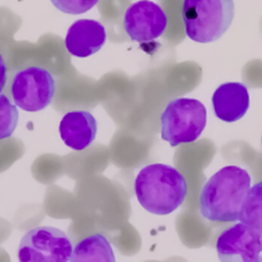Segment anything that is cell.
<instances>
[{
  "label": "cell",
  "mask_w": 262,
  "mask_h": 262,
  "mask_svg": "<svg viewBox=\"0 0 262 262\" xmlns=\"http://www.w3.org/2000/svg\"><path fill=\"white\" fill-rule=\"evenodd\" d=\"M238 220L262 234V181L250 187Z\"/></svg>",
  "instance_id": "obj_13"
},
{
  "label": "cell",
  "mask_w": 262,
  "mask_h": 262,
  "mask_svg": "<svg viewBox=\"0 0 262 262\" xmlns=\"http://www.w3.org/2000/svg\"><path fill=\"white\" fill-rule=\"evenodd\" d=\"M70 262H116V257L106 236L96 232L75 245Z\"/></svg>",
  "instance_id": "obj_12"
},
{
  "label": "cell",
  "mask_w": 262,
  "mask_h": 262,
  "mask_svg": "<svg viewBox=\"0 0 262 262\" xmlns=\"http://www.w3.org/2000/svg\"><path fill=\"white\" fill-rule=\"evenodd\" d=\"M215 116L226 123L242 119L249 110L248 88L239 82H226L218 86L212 96Z\"/></svg>",
  "instance_id": "obj_10"
},
{
  "label": "cell",
  "mask_w": 262,
  "mask_h": 262,
  "mask_svg": "<svg viewBox=\"0 0 262 262\" xmlns=\"http://www.w3.org/2000/svg\"><path fill=\"white\" fill-rule=\"evenodd\" d=\"M61 12L69 14H81L94 7L99 0H50Z\"/></svg>",
  "instance_id": "obj_15"
},
{
  "label": "cell",
  "mask_w": 262,
  "mask_h": 262,
  "mask_svg": "<svg viewBox=\"0 0 262 262\" xmlns=\"http://www.w3.org/2000/svg\"><path fill=\"white\" fill-rule=\"evenodd\" d=\"M18 122V111L9 98L0 93V140L12 135Z\"/></svg>",
  "instance_id": "obj_14"
},
{
  "label": "cell",
  "mask_w": 262,
  "mask_h": 262,
  "mask_svg": "<svg viewBox=\"0 0 262 262\" xmlns=\"http://www.w3.org/2000/svg\"><path fill=\"white\" fill-rule=\"evenodd\" d=\"M249 172L235 165L221 168L204 184L200 194V213L210 222L229 223L238 219L251 187Z\"/></svg>",
  "instance_id": "obj_1"
},
{
  "label": "cell",
  "mask_w": 262,
  "mask_h": 262,
  "mask_svg": "<svg viewBox=\"0 0 262 262\" xmlns=\"http://www.w3.org/2000/svg\"><path fill=\"white\" fill-rule=\"evenodd\" d=\"M58 131L63 143L73 150L79 151L87 148L94 141L97 123L88 111H71L61 118Z\"/></svg>",
  "instance_id": "obj_11"
},
{
  "label": "cell",
  "mask_w": 262,
  "mask_h": 262,
  "mask_svg": "<svg viewBox=\"0 0 262 262\" xmlns=\"http://www.w3.org/2000/svg\"><path fill=\"white\" fill-rule=\"evenodd\" d=\"M73 245L68 234L53 226H36L20 238L18 262H70Z\"/></svg>",
  "instance_id": "obj_5"
},
{
  "label": "cell",
  "mask_w": 262,
  "mask_h": 262,
  "mask_svg": "<svg viewBox=\"0 0 262 262\" xmlns=\"http://www.w3.org/2000/svg\"><path fill=\"white\" fill-rule=\"evenodd\" d=\"M133 188L141 207L161 216L178 209L187 193V183L182 173L161 163L142 167L134 179Z\"/></svg>",
  "instance_id": "obj_2"
},
{
  "label": "cell",
  "mask_w": 262,
  "mask_h": 262,
  "mask_svg": "<svg viewBox=\"0 0 262 262\" xmlns=\"http://www.w3.org/2000/svg\"><path fill=\"white\" fill-rule=\"evenodd\" d=\"M161 137L173 147L194 142L207 124V110L195 98L177 97L161 115Z\"/></svg>",
  "instance_id": "obj_4"
},
{
  "label": "cell",
  "mask_w": 262,
  "mask_h": 262,
  "mask_svg": "<svg viewBox=\"0 0 262 262\" xmlns=\"http://www.w3.org/2000/svg\"><path fill=\"white\" fill-rule=\"evenodd\" d=\"M215 249L220 262H262V234L238 222L220 232Z\"/></svg>",
  "instance_id": "obj_7"
},
{
  "label": "cell",
  "mask_w": 262,
  "mask_h": 262,
  "mask_svg": "<svg viewBox=\"0 0 262 262\" xmlns=\"http://www.w3.org/2000/svg\"><path fill=\"white\" fill-rule=\"evenodd\" d=\"M234 11L233 0H183L185 34L198 43L214 42L229 29Z\"/></svg>",
  "instance_id": "obj_3"
},
{
  "label": "cell",
  "mask_w": 262,
  "mask_h": 262,
  "mask_svg": "<svg viewBox=\"0 0 262 262\" xmlns=\"http://www.w3.org/2000/svg\"><path fill=\"white\" fill-rule=\"evenodd\" d=\"M6 83V64L0 53V93L2 92Z\"/></svg>",
  "instance_id": "obj_16"
},
{
  "label": "cell",
  "mask_w": 262,
  "mask_h": 262,
  "mask_svg": "<svg viewBox=\"0 0 262 262\" xmlns=\"http://www.w3.org/2000/svg\"><path fill=\"white\" fill-rule=\"evenodd\" d=\"M106 41V31L102 24L94 19H78L69 28L64 45L68 52L84 58L97 52Z\"/></svg>",
  "instance_id": "obj_9"
},
{
  "label": "cell",
  "mask_w": 262,
  "mask_h": 262,
  "mask_svg": "<svg viewBox=\"0 0 262 262\" xmlns=\"http://www.w3.org/2000/svg\"><path fill=\"white\" fill-rule=\"evenodd\" d=\"M10 93L14 104L23 111L39 112L51 103L55 81L46 69L31 66L15 73Z\"/></svg>",
  "instance_id": "obj_6"
},
{
  "label": "cell",
  "mask_w": 262,
  "mask_h": 262,
  "mask_svg": "<svg viewBox=\"0 0 262 262\" xmlns=\"http://www.w3.org/2000/svg\"><path fill=\"white\" fill-rule=\"evenodd\" d=\"M167 25L164 9L150 0H139L131 4L124 13V29L135 42H149L161 37Z\"/></svg>",
  "instance_id": "obj_8"
}]
</instances>
